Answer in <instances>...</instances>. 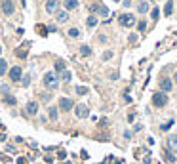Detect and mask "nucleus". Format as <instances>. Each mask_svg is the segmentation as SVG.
Instances as JSON below:
<instances>
[{"label":"nucleus","instance_id":"obj_1","mask_svg":"<svg viewBox=\"0 0 177 164\" xmlns=\"http://www.w3.org/2000/svg\"><path fill=\"white\" fill-rule=\"evenodd\" d=\"M8 77L12 82H21L23 78V71H21V67H12L10 71H8Z\"/></svg>","mask_w":177,"mask_h":164},{"label":"nucleus","instance_id":"obj_2","mask_svg":"<svg viewBox=\"0 0 177 164\" xmlns=\"http://www.w3.org/2000/svg\"><path fill=\"white\" fill-rule=\"evenodd\" d=\"M120 25L122 27H133L135 25V17L132 15V13H124V15H120Z\"/></svg>","mask_w":177,"mask_h":164},{"label":"nucleus","instance_id":"obj_3","mask_svg":"<svg viewBox=\"0 0 177 164\" xmlns=\"http://www.w3.org/2000/svg\"><path fill=\"white\" fill-rule=\"evenodd\" d=\"M57 84H59V80L55 78L54 73H46V77H44V86L46 88H57Z\"/></svg>","mask_w":177,"mask_h":164},{"label":"nucleus","instance_id":"obj_4","mask_svg":"<svg viewBox=\"0 0 177 164\" xmlns=\"http://www.w3.org/2000/svg\"><path fill=\"white\" fill-rule=\"evenodd\" d=\"M153 103H154V107H164L168 103V96H166V93H162V92H158V93H154V96H153Z\"/></svg>","mask_w":177,"mask_h":164},{"label":"nucleus","instance_id":"obj_5","mask_svg":"<svg viewBox=\"0 0 177 164\" xmlns=\"http://www.w3.org/2000/svg\"><path fill=\"white\" fill-rule=\"evenodd\" d=\"M2 12H4L6 15H13L15 6H13V2H12V0H2Z\"/></svg>","mask_w":177,"mask_h":164},{"label":"nucleus","instance_id":"obj_6","mask_svg":"<svg viewBox=\"0 0 177 164\" xmlns=\"http://www.w3.org/2000/svg\"><path fill=\"white\" fill-rule=\"evenodd\" d=\"M74 113H76L78 119H86V116H90V109L82 103V105H76V109H74Z\"/></svg>","mask_w":177,"mask_h":164},{"label":"nucleus","instance_id":"obj_7","mask_svg":"<svg viewBox=\"0 0 177 164\" xmlns=\"http://www.w3.org/2000/svg\"><path fill=\"white\" fill-rule=\"evenodd\" d=\"M72 107H74L72 99H69V98H61V99H59V109H61V111H70Z\"/></svg>","mask_w":177,"mask_h":164},{"label":"nucleus","instance_id":"obj_8","mask_svg":"<svg viewBox=\"0 0 177 164\" xmlns=\"http://www.w3.org/2000/svg\"><path fill=\"white\" fill-rule=\"evenodd\" d=\"M57 8H59L57 0H48V2H46V12L48 13H57Z\"/></svg>","mask_w":177,"mask_h":164},{"label":"nucleus","instance_id":"obj_9","mask_svg":"<svg viewBox=\"0 0 177 164\" xmlns=\"http://www.w3.org/2000/svg\"><path fill=\"white\" fill-rule=\"evenodd\" d=\"M171 88H173L171 78H162V80H160V90H162V92H171Z\"/></svg>","mask_w":177,"mask_h":164},{"label":"nucleus","instance_id":"obj_10","mask_svg":"<svg viewBox=\"0 0 177 164\" xmlns=\"http://www.w3.org/2000/svg\"><path fill=\"white\" fill-rule=\"evenodd\" d=\"M168 151H175L177 153V135H169L168 137Z\"/></svg>","mask_w":177,"mask_h":164},{"label":"nucleus","instance_id":"obj_11","mask_svg":"<svg viewBox=\"0 0 177 164\" xmlns=\"http://www.w3.org/2000/svg\"><path fill=\"white\" fill-rule=\"evenodd\" d=\"M36 113H38V103H36V101H29V103H27V114L33 116V114H36Z\"/></svg>","mask_w":177,"mask_h":164},{"label":"nucleus","instance_id":"obj_12","mask_svg":"<svg viewBox=\"0 0 177 164\" xmlns=\"http://www.w3.org/2000/svg\"><path fill=\"white\" fill-rule=\"evenodd\" d=\"M29 46H31L29 42H25V44L21 46V48L15 52V56H17V57H27V48H29Z\"/></svg>","mask_w":177,"mask_h":164},{"label":"nucleus","instance_id":"obj_13","mask_svg":"<svg viewBox=\"0 0 177 164\" xmlns=\"http://www.w3.org/2000/svg\"><path fill=\"white\" fill-rule=\"evenodd\" d=\"M65 10H74V8H78V0H65Z\"/></svg>","mask_w":177,"mask_h":164},{"label":"nucleus","instance_id":"obj_14","mask_svg":"<svg viewBox=\"0 0 177 164\" xmlns=\"http://www.w3.org/2000/svg\"><path fill=\"white\" fill-rule=\"evenodd\" d=\"M6 73H8V61L0 57V77H2V75H6Z\"/></svg>","mask_w":177,"mask_h":164},{"label":"nucleus","instance_id":"obj_15","mask_svg":"<svg viewBox=\"0 0 177 164\" xmlns=\"http://www.w3.org/2000/svg\"><path fill=\"white\" fill-rule=\"evenodd\" d=\"M55 19H57L59 23H65V21L69 19V13H67V12H57V13H55Z\"/></svg>","mask_w":177,"mask_h":164},{"label":"nucleus","instance_id":"obj_16","mask_svg":"<svg viewBox=\"0 0 177 164\" xmlns=\"http://www.w3.org/2000/svg\"><path fill=\"white\" fill-rule=\"evenodd\" d=\"M48 114H49V119H52V120H57V116H59V113H57V107H49Z\"/></svg>","mask_w":177,"mask_h":164},{"label":"nucleus","instance_id":"obj_17","mask_svg":"<svg viewBox=\"0 0 177 164\" xmlns=\"http://www.w3.org/2000/svg\"><path fill=\"white\" fill-rule=\"evenodd\" d=\"M171 12H173V2L169 0V2H166V6H164V15H171Z\"/></svg>","mask_w":177,"mask_h":164},{"label":"nucleus","instance_id":"obj_18","mask_svg":"<svg viewBox=\"0 0 177 164\" xmlns=\"http://www.w3.org/2000/svg\"><path fill=\"white\" fill-rule=\"evenodd\" d=\"M31 80H33V77H31V73H29V75H25V77L21 78V86H25V88H27V86L31 84Z\"/></svg>","mask_w":177,"mask_h":164},{"label":"nucleus","instance_id":"obj_19","mask_svg":"<svg viewBox=\"0 0 177 164\" xmlns=\"http://www.w3.org/2000/svg\"><path fill=\"white\" fill-rule=\"evenodd\" d=\"M164 158H166L169 164H175V156L171 155V151H164Z\"/></svg>","mask_w":177,"mask_h":164},{"label":"nucleus","instance_id":"obj_20","mask_svg":"<svg viewBox=\"0 0 177 164\" xmlns=\"http://www.w3.org/2000/svg\"><path fill=\"white\" fill-rule=\"evenodd\" d=\"M86 23H88V27H90V29H93V27L97 25V17H95V15H90Z\"/></svg>","mask_w":177,"mask_h":164},{"label":"nucleus","instance_id":"obj_21","mask_svg":"<svg viewBox=\"0 0 177 164\" xmlns=\"http://www.w3.org/2000/svg\"><path fill=\"white\" fill-rule=\"evenodd\" d=\"M80 54L84 57H88V56H91V48H90V46H80Z\"/></svg>","mask_w":177,"mask_h":164},{"label":"nucleus","instance_id":"obj_22","mask_svg":"<svg viewBox=\"0 0 177 164\" xmlns=\"http://www.w3.org/2000/svg\"><path fill=\"white\" fill-rule=\"evenodd\" d=\"M55 71H59V73H63V71H67V69H65V61H55Z\"/></svg>","mask_w":177,"mask_h":164},{"label":"nucleus","instance_id":"obj_23","mask_svg":"<svg viewBox=\"0 0 177 164\" xmlns=\"http://www.w3.org/2000/svg\"><path fill=\"white\" fill-rule=\"evenodd\" d=\"M69 36H70V38H78V36H80V31H78L76 27H72V29L69 31Z\"/></svg>","mask_w":177,"mask_h":164},{"label":"nucleus","instance_id":"obj_24","mask_svg":"<svg viewBox=\"0 0 177 164\" xmlns=\"http://www.w3.org/2000/svg\"><path fill=\"white\" fill-rule=\"evenodd\" d=\"M72 78V75H70V71H63L61 73V80H65V82H69Z\"/></svg>","mask_w":177,"mask_h":164},{"label":"nucleus","instance_id":"obj_25","mask_svg":"<svg viewBox=\"0 0 177 164\" xmlns=\"http://www.w3.org/2000/svg\"><path fill=\"white\" fill-rule=\"evenodd\" d=\"M4 101H6L8 105H15V98L10 96V93H8V96H4Z\"/></svg>","mask_w":177,"mask_h":164},{"label":"nucleus","instance_id":"obj_26","mask_svg":"<svg viewBox=\"0 0 177 164\" xmlns=\"http://www.w3.org/2000/svg\"><path fill=\"white\" fill-rule=\"evenodd\" d=\"M137 31H139V33H145V31H147V23H145V21H139V23H137Z\"/></svg>","mask_w":177,"mask_h":164},{"label":"nucleus","instance_id":"obj_27","mask_svg":"<svg viewBox=\"0 0 177 164\" xmlns=\"http://www.w3.org/2000/svg\"><path fill=\"white\" fill-rule=\"evenodd\" d=\"M76 93H78V96H86V93H88V88H86V86H78V88H76Z\"/></svg>","mask_w":177,"mask_h":164},{"label":"nucleus","instance_id":"obj_28","mask_svg":"<svg viewBox=\"0 0 177 164\" xmlns=\"http://www.w3.org/2000/svg\"><path fill=\"white\" fill-rule=\"evenodd\" d=\"M95 12H99L101 15H109V10H107L105 6H97V10H95Z\"/></svg>","mask_w":177,"mask_h":164},{"label":"nucleus","instance_id":"obj_29","mask_svg":"<svg viewBox=\"0 0 177 164\" xmlns=\"http://www.w3.org/2000/svg\"><path fill=\"white\" fill-rule=\"evenodd\" d=\"M137 10H139V12H141V13H145V12H147V10H148V4H147V2H141V4H139V8H137Z\"/></svg>","mask_w":177,"mask_h":164},{"label":"nucleus","instance_id":"obj_30","mask_svg":"<svg viewBox=\"0 0 177 164\" xmlns=\"http://www.w3.org/2000/svg\"><path fill=\"white\" fill-rule=\"evenodd\" d=\"M0 92H2V93H4V96H8V93H10V86H6V84H2V86H0Z\"/></svg>","mask_w":177,"mask_h":164},{"label":"nucleus","instance_id":"obj_31","mask_svg":"<svg viewBox=\"0 0 177 164\" xmlns=\"http://www.w3.org/2000/svg\"><path fill=\"white\" fill-rule=\"evenodd\" d=\"M158 15H160V10H158V8H153V12H150V17L158 19Z\"/></svg>","mask_w":177,"mask_h":164},{"label":"nucleus","instance_id":"obj_32","mask_svg":"<svg viewBox=\"0 0 177 164\" xmlns=\"http://www.w3.org/2000/svg\"><path fill=\"white\" fill-rule=\"evenodd\" d=\"M171 126H173V120H168V122H166V124H162L160 128H162V130H169Z\"/></svg>","mask_w":177,"mask_h":164},{"label":"nucleus","instance_id":"obj_33","mask_svg":"<svg viewBox=\"0 0 177 164\" xmlns=\"http://www.w3.org/2000/svg\"><path fill=\"white\" fill-rule=\"evenodd\" d=\"M111 57H112V52H111V50H109V52H105V54H103V59H105V61H109V59H111Z\"/></svg>","mask_w":177,"mask_h":164},{"label":"nucleus","instance_id":"obj_34","mask_svg":"<svg viewBox=\"0 0 177 164\" xmlns=\"http://www.w3.org/2000/svg\"><path fill=\"white\" fill-rule=\"evenodd\" d=\"M52 99V93H42V101H49Z\"/></svg>","mask_w":177,"mask_h":164},{"label":"nucleus","instance_id":"obj_35","mask_svg":"<svg viewBox=\"0 0 177 164\" xmlns=\"http://www.w3.org/2000/svg\"><path fill=\"white\" fill-rule=\"evenodd\" d=\"M46 29H48V31H49V33H55V31H57V29H55V25H48V27H46Z\"/></svg>","mask_w":177,"mask_h":164},{"label":"nucleus","instance_id":"obj_36","mask_svg":"<svg viewBox=\"0 0 177 164\" xmlns=\"http://www.w3.org/2000/svg\"><path fill=\"white\" fill-rule=\"evenodd\" d=\"M124 137H126V139H130V137H132V132H130V130H126V132H124Z\"/></svg>","mask_w":177,"mask_h":164},{"label":"nucleus","instance_id":"obj_37","mask_svg":"<svg viewBox=\"0 0 177 164\" xmlns=\"http://www.w3.org/2000/svg\"><path fill=\"white\" fill-rule=\"evenodd\" d=\"M122 4H124L126 8H130V6H132V2H130V0H124V2H122Z\"/></svg>","mask_w":177,"mask_h":164},{"label":"nucleus","instance_id":"obj_38","mask_svg":"<svg viewBox=\"0 0 177 164\" xmlns=\"http://www.w3.org/2000/svg\"><path fill=\"white\" fill-rule=\"evenodd\" d=\"M17 164H27V160H25V158H17Z\"/></svg>","mask_w":177,"mask_h":164},{"label":"nucleus","instance_id":"obj_39","mask_svg":"<svg viewBox=\"0 0 177 164\" xmlns=\"http://www.w3.org/2000/svg\"><path fill=\"white\" fill-rule=\"evenodd\" d=\"M21 4H27V0H21Z\"/></svg>","mask_w":177,"mask_h":164},{"label":"nucleus","instance_id":"obj_40","mask_svg":"<svg viewBox=\"0 0 177 164\" xmlns=\"http://www.w3.org/2000/svg\"><path fill=\"white\" fill-rule=\"evenodd\" d=\"M175 82H177V73H175Z\"/></svg>","mask_w":177,"mask_h":164},{"label":"nucleus","instance_id":"obj_41","mask_svg":"<svg viewBox=\"0 0 177 164\" xmlns=\"http://www.w3.org/2000/svg\"><path fill=\"white\" fill-rule=\"evenodd\" d=\"M0 52H2V46H0Z\"/></svg>","mask_w":177,"mask_h":164},{"label":"nucleus","instance_id":"obj_42","mask_svg":"<svg viewBox=\"0 0 177 164\" xmlns=\"http://www.w3.org/2000/svg\"><path fill=\"white\" fill-rule=\"evenodd\" d=\"M114 2H120V0H114Z\"/></svg>","mask_w":177,"mask_h":164}]
</instances>
